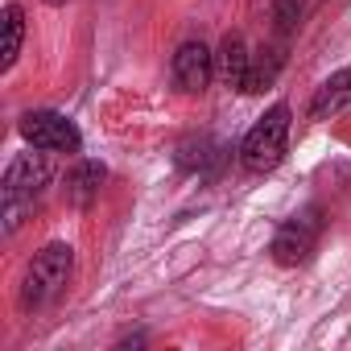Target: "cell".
Returning <instances> with one entry per match:
<instances>
[{"label":"cell","instance_id":"obj_1","mask_svg":"<svg viewBox=\"0 0 351 351\" xmlns=\"http://www.w3.org/2000/svg\"><path fill=\"white\" fill-rule=\"evenodd\" d=\"M54 182V165H50V153L38 149V153H17L5 169V232L13 236L25 215L34 211V203L46 195V186Z\"/></svg>","mask_w":351,"mask_h":351},{"label":"cell","instance_id":"obj_11","mask_svg":"<svg viewBox=\"0 0 351 351\" xmlns=\"http://www.w3.org/2000/svg\"><path fill=\"white\" fill-rule=\"evenodd\" d=\"M219 153H223V149H219L215 141L199 136V141L178 145V165H182V169H207V161H211V157H219Z\"/></svg>","mask_w":351,"mask_h":351},{"label":"cell","instance_id":"obj_3","mask_svg":"<svg viewBox=\"0 0 351 351\" xmlns=\"http://www.w3.org/2000/svg\"><path fill=\"white\" fill-rule=\"evenodd\" d=\"M71 269H75V248L71 244H46L29 269H25V281H21V310H42L50 306L66 281H71Z\"/></svg>","mask_w":351,"mask_h":351},{"label":"cell","instance_id":"obj_10","mask_svg":"<svg viewBox=\"0 0 351 351\" xmlns=\"http://www.w3.org/2000/svg\"><path fill=\"white\" fill-rule=\"evenodd\" d=\"M0 21H5V58H0V71H13L21 58V42H25V9L5 5L0 9Z\"/></svg>","mask_w":351,"mask_h":351},{"label":"cell","instance_id":"obj_6","mask_svg":"<svg viewBox=\"0 0 351 351\" xmlns=\"http://www.w3.org/2000/svg\"><path fill=\"white\" fill-rule=\"evenodd\" d=\"M215 75V54L203 46V42H186L173 54V87L182 95H199Z\"/></svg>","mask_w":351,"mask_h":351},{"label":"cell","instance_id":"obj_13","mask_svg":"<svg viewBox=\"0 0 351 351\" xmlns=\"http://www.w3.org/2000/svg\"><path fill=\"white\" fill-rule=\"evenodd\" d=\"M46 5H66V0H46Z\"/></svg>","mask_w":351,"mask_h":351},{"label":"cell","instance_id":"obj_9","mask_svg":"<svg viewBox=\"0 0 351 351\" xmlns=\"http://www.w3.org/2000/svg\"><path fill=\"white\" fill-rule=\"evenodd\" d=\"M104 178H108V169H104L99 161H79V165L66 173V199H71L75 207H87V203L99 195Z\"/></svg>","mask_w":351,"mask_h":351},{"label":"cell","instance_id":"obj_7","mask_svg":"<svg viewBox=\"0 0 351 351\" xmlns=\"http://www.w3.org/2000/svg\"><path fill=\"white\" fill-rule=\"evenodd\" d=\"M248 66H252V54H248L244 38H240V34H228V38H223V46H219V54H215V75H219V83H223V87H240V91H244Z\"/></svg>","mask_w":351,"mask_h":351},{"label":"cell","instance_id":"obj_12","mask_svg":"<svg viewBox=\"0 0 351 351\" xmlns=\"http://www.w3.org/2000/svg\"><path fill=\"white\" fill-rule=\"evenodd\" d=\"M277 66H281V54H273L269 62H265V58H261V62H252V66H248V79H244V91H248V95L265 91V87L277 79Z\"/></svg>","mask_w":351,"mask_h":351},{"label":"cell","instance_id":"obj_2","mask_svg":"<svg viewBox=\"0 0 351 351\" xmlns=\"http://www.w3.org/2000/svg\"><path fill=\"white\" fill-rule=\"evenodd\" d=\"M289 124H293V112L289 104H273L240 141V165L248 173H269L281 165L285 157V145H289Z\"/></svg>","mask_w":351,"mask_h":351},{"label":"cell","instance_id":"obj_4","mask_svg":"<svg viewBox=\"0 0 351 351\" xmlns=\"http://www.w3.org/2000/svg\"><path fill=\"white\" fill-rule=\"evenodd\" d=\"M318 236H322V211H318V207H306V211L289 215V219L277 228L269 252H273L277 265L293 269V265H306V261H310V252L318 248Z\"/></svg>","mask_w":351,"mask_h":351},{"label":"cell","instance_id":"obj_8","mask_svg":"<svg viewBox=\"0 0 351 351\" xmlns=\"http://www.w3.org/2000/svg\"><path fill=\"white\" fill-rule=\"evenodd\" d=\"M351 104V71H335L310 99V120H330Z\"/></svg>","mask_w":351,"mask_h":351},{"label":"cell","instance_id":"obj_5","mask_svg":"<svg viewBox=\"0 0 351 351\" xmlns=\"http://www.w3.org/2000/svg\"><path fill=\"white\" fill-rule=\"evenodd\" d=\"M21 136L34 149H46V153H79L83 149V136H79L75 120H66L62 112H25L21 116Z\"/></svg>","mask_w":351,"mask_h":351}]
</instances>
